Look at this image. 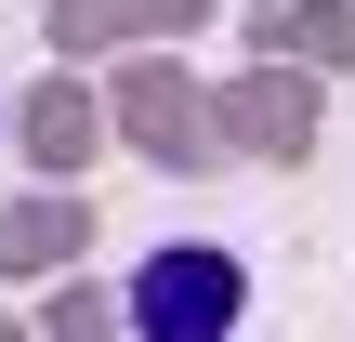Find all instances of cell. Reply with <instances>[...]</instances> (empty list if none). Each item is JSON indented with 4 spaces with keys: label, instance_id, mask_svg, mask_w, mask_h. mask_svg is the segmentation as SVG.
Here are the masks:
<instances>
[{
    "label": "cell",
    "instance_id": "obj_1",
    "mask_svg": "<svg viewBox=\"0 0 355 342\" xmlns=\"http://www.w3.org/2000/svg\"><path fill=\"white\" fill-rule=\"evenodd\" d=\"M119 303H132V342H237L250 330V264L224 237H158Z\"/></svg>",
    "mask_w": 355,
    "mask_h": 342
}]
</instances>
